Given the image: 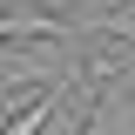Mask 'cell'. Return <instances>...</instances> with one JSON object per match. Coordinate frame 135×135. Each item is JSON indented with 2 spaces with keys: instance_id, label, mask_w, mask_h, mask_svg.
Wrapping results in <instances>:
<instances>
[{
  "instance_id": "1",
  "label": "cell",
  "mask_w": 135,
  "mask_h": 135,
  "mask_svg": "<svg viewBox=\"0 0 135 135\" xmlns=\"http://www.w3.org/2000/svg\"><path fill=\"white\" fill-rule=\"evenodd\" d=\"M74 81H81V74H68L61 88H47V95H34L27 108H14V115L0 122V135H41V128H47V122H54V115L68 108V95H74Z\"/></svg>"
},
{
  "instance_id": "2",
  "label": "cell",
  "mask_w": 135,
  "mask_h": 135,
  "mask_svg": "<svg viewBox=\"0 0 135 135\" xmlns=\"http://www.w3.org/2000/svg\"><path fill=\"white\" fill-rule=\"evenodd\" d=\"M20 34H74V20H61V14H0V41H20Z\"/></svg>"
}]
</instances>
